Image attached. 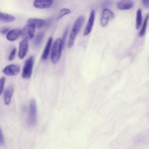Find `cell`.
<instances>
[{
	"label": "cell",
	"instance_id": "obj_22",
	"mask_svg": "<svg viewBox=\"0 0 149 149\" xmlns=\"http://www.w3.org/2000/svg\"><path fill=\"white\" fill-rule=\"evenodd\" d=\"M68 31L69 27L68 26H67L64 31L62 39L63 43V48L64 47L66 37L68 33Z\"/></svg>",
	"mask_w": 149,
	"mask_h": 149
},
{
	"label": "cell",
	"instance_id": "obj_24",
	"mask_svg": "<svg viewBox=\"0 0 149 149\" xmlns=\"http://www.w3.org/2000/svg\"><path fill=\"white\" fill-rule=\"evenodd\" d=\"M5 78L4 77H2L0 79V94L2 93L3 91L4 84H5Z\"/></svg>",
	"mask_w": 149,
	"mask_h": 149
},
{
	"label": "cell",
	"instance_id": "obj_23",
	"mask_svg": "<svg viewBox=\"0 0 149 149\" xmlns=\"http://www.w3.org/2000/svg\"><path fill=\"white\" fill-rule=\"evenodd\" d=\"M16 52V49L14 48L11 52L8 57V59L9 61H11L15 57Z\"/></svg>",
	"mask_w": 149,
	"mask_h": 149
},
{
	"label": "cell",
	"instance_id": "obj_12",
	"mask_svg": "<svg viewBox=\"0 0 149 149\" xmlns=\"http://www.w3.org/2000/svg\"><path fill=\"white\" fill-rule=\"evenodd\" d=\"M85 19V17L83 16H79L75 22L72 31L77 34L80 31L84 23Z\"/></svg>",
	"mask_w": 149,
	"mask_h": 149
},
{
	"label": "cell",
	"instance_id": "obj_17",
	"mask_svg": "<svg viewBox=\"0 0 149 149\" xmlns=\"http://www.w3.org/2000/svg\"><path fill=\"white\" fill-rule=\"evenodd\" d=\"M15 17L13 15L7 13L0 12V21L4 22H10L15 21Z\"/></svg>",
	"mask_w": 149,
	"mask_h": 149
},
{
	"label": "cell",
	"instance_id": "obj_4",
	"mask_svg": "<svg viewBox=\"0 0 149 149\" xmlns=\"http://www.w3.org/2000/svg\"><path fill=\"white\" fill-rule=\"evenodd\" d=\"M36 27L33 24L28 23L23 27L22 31V37L27 40L33 38L34 36Z\"/></svg>",
	"mask_w": 149,
	"mask_h": 149
},
{
	"label": "cell",
	"instance_id": "obj_13",
	"mask_svg": "<svg viewBox=\"0 0 149 149\" xmlns=\"http://www.w3.org/2000/svg\"><path fill=\"white\" fill-rule=\"evenodd\" d=\"M22 33V31L19 29H15L9 31L6 35L7 39L9 41H13L17 40Z\"/></svg>",
	"mask_w": 149,
	"mask_h": 149
},
{
	"label": "cell",
	"instance_id": "obj_15",
	"mask_svg": "<svg viewBox=\"0 0 149 149\" xmlns=\"http://www.w3.org/2000/svg\"><path fill=\"white\" fill-rule=\"evenodd\" d=\"M28 23L33 25L36 28H40L43 27L46 24L45 21L42 19L31 18L29 19L27 21Z\"/></svg>",
	"mask_w": 149,
	"mask_h": 149
},
{
	"label": "cell",
	"instance_id": "obj_11",
	"mask_svg": "<svg viewBox=\"0 0 149 149\" xmlns=\"http://www.w3.org/2000/svg\"><path fill=\"white\" fill-rule=\"evenodd\" d=\"M134 5L133 1L130 0H123L119 1L117 5V8L121 10H126L132 8Z\"/></svg>",
	"mask_w": 149,
	"mask_h": 149
},
{
	"label": "cell",
	"instance_id": "obj_20",
	"mask_svg": "<svg viewBox=\"0 0 149 149\" xmlns=\"http://www.w3.org/2000/svg\"><path fill=\"white\" fill-rule=\"evenodd\" d=\"M149 18V15L148 14L146 16L144 20L142 28L139 32V35L140 36H143L145 34Z\"/></svg>",
	"mask_w": 149,
	"mask_h": 149
},
{
	"label": "cell",
	"instance_id": "obj_19",
	"mask_svg": "<svg viewBox=\"0 0 149 149\" xmlns=\"http://www.w3.org/2000/svg\"><path fill=\"white\" fill-rule=\"evenodd\" d=\"M77 35L76 33L72 31L68 43V47H71L73 45Z\"/></svg>",
	"mask_w": 149,
	"mask_h": 149
},
{
	"label": "cell",
	"instance_id": "obj_10",
	"mask_svg": "<svg viewBox=\"0 0 149 149\" xmlns=\"http://www.w3.org/2000/svg\"><path fill=\"white\" fill-rule=\"evenodd\" d=\"M14 90V86L10 85L6 88L4 92V99L5 104L6 105L10 104L12 96Z\"/></svg>",
	"mask_w": 149,
	"mask_h": 149
},
{
	"label": "cell",
	"instance_id": "obj_3",
	"mask_svg": "<svg viewBox=\"0 0 149 149\" xmlns=\"http://www.w3.org/2000/svg\"><path fill=\"white\" fill-rule=\"evenodd\" d=\"M34 63V57H30L25 61L23 69L22 76L24 79H28L30 78L32 72Z\"/></svg>",
	"mask_w": 149,
	"mask_h": 149
},
{
	"label": "cell",
	"instance_id": "obj_2",
	"mask_svg": "<svg viewBox=\"0 0 149 149\" xmlns=\"http://www.w3.org/2000/svg\"><path fill=\"white\" fill-rule=\"evenodd\" d=\"M29 109V123L31 126H34L37 123V116L36 103L34 99L30 100Z\"/></svg>",
	"mask_w": 149,
	"mask_h": 149
},
{
	"label": "cell",
	"instance_id": "obj_8",
	"mask_svg": "<svg viewBox=\"0 0 149 149\" xmlns=\"http://www.w3.org/2000/svg\"><path fill=\"white\" fill-rule=\"evenodd\" d=\"M95 18V12L92 10L91 13L88 21L84 29L83 36H86L88 35L91 31Z\"/></svg>",
	"mask_w": 149,
	"mask_h": 149
},
{
	"label": "cell",
	"instance_id": "obj_7",
	"mask_svg": "<svg viewBox=\"0 0 149 149\" xmlns=\"http://www.w3.org/2000/svg\"><path fill=\"white\" fill-rule=\"evenodd\" d=\"M29 46V43L26 40L23 39L20 42L18 56L20 59H23L26 55Z\"/></svg>",
	"mask_w": 149,
	"mask_h": 149
},
{
	"label": "cell",
	"instance_id": "obj_26",
	"mask_svg": "<svg viewBox=\"0 0 149 149\" xmlns=\"http://www.w3.org/2000/svg\"><path fill=\"white\" fill-rule=\"evenodd\" d=\"M143 5L147 8H149V0H143L142 1Z\"/></svg>",
	"mask_w": 149,
	"mask_h": 149
},
{
	"label": "cell",
	"instance_id": "obj_16",
	"mask_svg": "<svg viewBox=\"0 0 149 149\" xmlns=\"http://www.w3.org/2000/svg\"><path fill=\"white\" fill-rule=\"evenodd\" d=\"M52 37H50L48 39L44 50L43 52L42 58L43 60H45L47 59L48 57L49 52L52 44Z\"/></svg>",
	"mask_w": 149,
	"mask_h": 149
},
{
	"label": "cell",
	"instance_id": "obj_9",
	"mask_svg": "<svg viewBox=\"0 0 149 149\" xmlns=\"http://www.w3.org/2000/svg\"><path fill=\"white\" fill-rule=\"evenodd\" d=\"M53 1L51 0H35L33 3V6L38 8L45 9L48 8L51 6Z\"/></svg>",
	"mask_w": 149,
	"mask_h": 149
},
{
	"label": "cell",
	"instance_id": "obj_14",
	"mask_svg": "<svg viewBox=\"0 0 149 149\" xmlns=\"http://www.w3.org/2000/svg\"><path fill=\"white\" fill-rule=\"evenodd\" d=\"M45 33L43 31L38 32L35 35L33 41V46L35 47H38L40 46L44 39Z\"/></svg>",
	"mask_w": 149,
	"mask_h": 149
},
{
	"label": "cell",
	"instance_id": "obj_27",
	"mask_svg": "<svg viewBox=\"0 0 149 149\" xmlns=\"http://www.w3.org/2000/svg\"><path fill=\"white\" fill-rule=\"evenodd\" d=\"M4 143V139L2 133L0 131V145H2Z\"/></svg>",
	"mask_w": 149,
	"mask_h": 149
},
{
	"label": "cell",
	"instance_id": "obj_1",
	"mask_svg": "<svg viewBox=\"0 0 149 149\" xmlns=\"http://www.w3.org/2000/svg\"><path fill=\"white\" fill-rule=\"evenodd\" d=\"M62 48V39L58 38L54 42L51 51V58L53 63H56L59 60Z\"/></svg>",
	"mask_w": 149,
	"mask_h": 149
},
{
	"label": "cell",
	"instance_id": "obj_6",
	"mask_svg": "<svg viewBox=\"0 0 149 149\" xmlns=\"http://www.w3.org/2000/svg\"><path fill=\"white\" fill-rule=\"evenodd\" d=\"M20 71L19 65L15 64H11L6 66L2 70L3 72L6 75L13 76L18 74Z\"/></svg>",
	"mask_w": 149,
	"mask_h": 149
},
{
	"label": "cell",
	"instance_id": "obj_28",
	"mask_svg": "<svg viewBox=\"0 0 149 149\" xmlns=\"http://www.w3.org/2000/svg\"><path fill=\"white\" fill-rule=\"evenodd\" d=\"M22 110L24 112H26L27 111V107L26 106L24 105H23L22 107Z\"/></svg>",
	"mask_w": 149,
	"mask_h": 149
},
{
	"label": "cell",
	"instance_id": "obj_5",
	"mask_svg": "<svg viewBox=\"0 0 149 149\" xmlns=\"http://www.w3.org/2000/svg\"><path fill=\"white\" fill-rule=\"evenodd\" d=\"M114 14L111 10L107 9H104L102 12L100 19L101 25L104 27L107 24L109 21L113 18Z\"/></svg>",
	"mask_w": 149,
	"mask_h": 149
},
{
	"label": "cell",
	"instance_id": "obj_18",
	"mask_svg": "<svg viewBox=\"0 0 149 149\" xmlns=\"http://www.w3.org/2000/svg\"><path fill=\"white\" fill-rule=\"evenodd\" d=\"M142 23V11L139 9L136 13V28L138 30L141 27Z\"/></svg>",
	"mask_w": 149,
	"mask_h": 149
},
{
	"label": "cell",
	"instance_id": "obj_25",
	"mask_svg": "<svg viewBox=\"0 0 149 149\" xmlns=\"http://www.w3.org/2000/svg\"><path fill=\"white\" fill-rule=\"evenodd\" d=\"M10 29L8 27H5L1 29L0 31L2 35L8 33Z\"/></svg>",
	"mask_w": 149,
	"mask_h": 149
},
{
	"label": "cell",
	"instance_id": "obj_21",
	"mask_svg": "<svg viewBox=\"0 0 149 149\" xmlns=\"http://www.w3.org/2000/svg\"><path fill=\"white\" fill-rule=\"evenodd\" d=\"M70 13V10L68 9L63 8L60 10L57 16V19H58L62 18L64 15L69 14Z\"/></svg>",
	"mask_w": 149,
	"mask_h": 149
}]
</instances>
